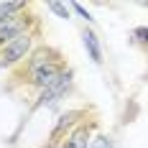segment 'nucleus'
Here are the masks:
<instances>
[{"label": "nucleus", "instance_id": "nucleus-1", "mask_svg": "<svg viewBox=\"0 0 148 148\" xmlns=\"http://www.w3.org/2000/svg\"><path fill=\"white\" fill-rule=\"evenodd\" d=\"M64 72H66V61L61 56V51L51 46H38L28 54V59L23 64H18V69L13 72V82H21V84H28L44 92Z\"/></svg>", "mask_w": 148, "mask_h": 148}, {"label": "nucleus", "instance_id": "nucleus-2", "mask_svg": "<svg viewBox=\"0 0 148 148\" xmlns=\"http://www.w3.org/2000/svg\"><path fill=\"white\" fill-rule=\"evenodd\" d=\"M33 31L28 33H23V36H18L15 41H10L8 46H3L0 49V69L3 66H18V64H23V61L28 59L31 49H33Z\"/></svg>", "mask_w": 148, "mask_h": 148}, {"label": "nucleus", "instance_id": "nucleus-3", "mask_svg": "<svg viewBox=\"0 0 148 148\" xmlns=\"http://www.w3.org/2000/svg\"><path fill=\"white\" fill-rule=\"evenodd\" d=\"M33 18H26L23 13L18 15H0V49L8 46L10 41H15L18 36L28 33Z\"/></svg>", "mask_w": 148, "mask_h": 148}, {"label": "nucleus", "instance_id": "nucleus-4", "mask_svg": "<svg viewBox=\"0 0 148 148\" xmlns=\"http://www.w3.org/2000/svg\"><path fill=\"white\" fill-rule=\"evenodd\" d=\"M72 77H74L72 69H66V72L61 74V77L54 82V84H51V87H46L44 92L38 95V102L33 105V107H51V105H56L61 97H64V95L72 89Z\"/></svg>", "mask_w": 148, "mask_h": 148}, {"label": "nucleus", "instance_id": "nucleus-5", "mask_svg": "<svg viewBox=\"0 0 148 148\" xmlns=\"http://www.w3.org/2000/svg\"><path fill=\"white\" fill-rule=\"evenodd\" d=\"M92 130H95V120L79 123L72 133L66 135V140L61 143V148H89V143H92Z\"/></svg>", "mask_w": 148, "mask_h": 148}, {"label": "nucleus", "instance_id": "nucleus-6", "mask_svg": "<svg viewBox=\"0 0 148 148\" xmlns=\"http://www.w3.org/2000/svg\"><path fill=\"white\" fill-rule=\"evenodd\" d=\"M84 115H87L84 110H66L64 115H59L56 125H54V130H51V143H59L61 138L66 135V130H72L74 125L79 123V118H84Z\"/></svg>", "mask_w": 148, "mask_h": 148}, {"label": "nucleus", "instance_id": "nucleus-7", "mask_svg": "<svg viewBox=\"0 0 148 148\" xmlns=\"http://www.w3.org/2000/svg\"><path fill=\"white\" fill-rule=\"evenodd\" d=\"M82 41H84V49L89 51V59L95 61V64H102V49H100V41H97V36L92 33V31H82Z\"/></svg>", "mask_w": 148, "mask_h": 148}, {"label": "nucleus", "instance_id": "nucleus-8", "mask_svg": "<svg viewBox=\"0 0 148 148\" xmlns=\"http://www.w3.org/2000/svg\"><path fill=\"white\" fill-rule=\"evenodd\" d=\"M130 36H133V41H135L138 46L148 49V28H146V26H138V28H133V33H130Z\"/></svg>", "mask_w": 148, "mask_h": 148}, {"label": "nucleus", "instance_id": "nucleus-9", "mask_svg": "<svg viewBox=\"0 0 148 148\" xmlns=\"http://www.w3.org/2000/svg\"><path fill=\"white\" fill-rule=\"evenodd\" d=\"M89 148H115V143H112L110 135H95L92 143H89Z\"/></svg>", "mask_w": 148, "mask_h": 148}, {"label": "nucleus", "instance_id": "nucleus-10", "mask_svg": "<svg viewBox=\"0 0 148 148\" xmlns=\"http://www.w3.org/2000/svg\"><path fill=\"white\" fill-rule=\"evenodd\" d=\"M49 10H54V13L59 15V18H64V21H66L72 8H69V5H64V3H49Z\"/></svg>", "mask_w": 148, "mask_h": 148}, {"label": "nucleus", "instance_id": "nucleus-11", "mask_svg": "<svg viewBox=\"0 0 148 148\" xmlns=\"http://www.w3.org/2000/svg\"><path fill=\"white\" fill-rule=\"evenodd\" d=\"M69 8H72L74 13H79V15H82V18H84V21H92V15H89L87 10H84V8H82V5H79V3H72V5H69Z\"/></svg>", "mask_w": 148, "mask_h": 148}]
</instances>
